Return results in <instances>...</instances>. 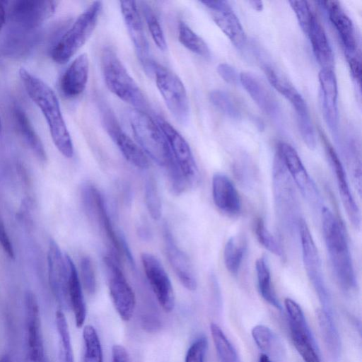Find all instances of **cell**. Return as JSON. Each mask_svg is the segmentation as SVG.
<instances>
[{"label":"cell","mask_w":362,"mask_h":362,"mask_svg":"<svg viewBox=\"0 0 362 362\" xmlns=\"http://www.w3.org/2000/svg\"><path fill=\"white\" fill-rule=\"evenodd\" d=\"M297 122L301 137L306 146L311 150L316 147V136L308 111L296 113Z\"/></svg>","instance_id":"44"},{"label":"cell","mask_w":362,"mask_h":362,"mask_svg":"<svg viewBox=\"0 0 362 362\" xmlns=\"http://www.w3.org/2000/svg\"><path fill=\"white\" fill-rule=\"evenodd\" d=\"M6 18V11L4 6V2L0 1V32L5 24Z\"/></svg>","instance_id":"52"},{"label":"cell","mask_w":362,"mask_h":362,"mask_svg":"<svg viewBox=\"0 0 362 362\" xmlns=\"http://www.w3.org/2000/svg\"><path fill=\"white\" fill-rule=\"evenodd\" d=\"M252 336L258 348L266 353L265 354H276V356L279 354L276 351L279 345V342L269 327L257 325L252 328Z\"/></svg>","instance_id":"39"},{"label":"cell","mask_w":362,"mask_h":362,"mask_svg":"<svg viewBox=\"0 0 362 362\" xmlns=\"http://www.w3.org/2000/svg\"><path fill=\"white\" fill-rule=\"evenodd\" d=\"M212 19L228 39L238 48L245 43L243 28L229 4L226 1H202Z\"/></svg>","instance_id":"19"},{"label":"cell","mask_w":362,"mask_h":362,"mask_svg":"<svg viewBox=\"0 0 362 362\" xmlns=\"http://www.w3.org/2000/svg\"><path fill=\"white\" fill-rule=\"evenodd\" d=\"M259 362H272L268 355L262 354L259 359Z\"/></svg>","instance_id":"54"},{"label":"cell","mask_w":362,"mask_h":362,"mask_svg":"<svg viewBox=\"0 0 362 362\" xmlns=\"http://www.w3.org/2000/svg\"><path fill=\"white\" fill-rule=\"evenodd\" d=\"M326 152L335 176L339 196L346 210L347 216L356 228L361 226V214L359 209L351 194L346 173L341 162L332 146L325 139Z\"/></svg>","instance_id":"21"},{"label":"cell","mask_w":362,"mask_h":362,"mask_svg":"<svg viewBox=\"0 0 362 362\" xmlns=\"http://www.w3.org/2000/svg\"><path fill=\"white\" fill-rule=\"evenodd\" d=\"M264 72L269 83L292 104L296 113L308 112L305 100L287 78L269 66H264Z\"/></svg>","instance_id":"30"},{"label":"cell","mask_w":362,"mask_h":362,"mask_svg":"<svg viewBox=\"0 0 362 362\" xmlns=\"http://www.w3.org/2000/svg\"><path fill=\"white\" fill-rule=\"evenodd\" d=\"M255 233L258 242L262 247L279 258L284 257V250L281 245L267 229L264 221L261 218H257L255 221Z\"/></svg>","instance_id":"41"},{"label":"cell","mask_w":362,"mask_h":362,"mask_svg":"<svg viewBox=\"0 0 362 362\" xmlns=\"http://www.w3.org/2000/svg\"><path fill=\"white\" fill-rule=\"evenodd\" d=\"M145 202L151 216L158 220L162 214V204L156 182L153 177L148 178L145 185Z\"/></svg>","instance_id":"43"},{"label":"cell","mask_w":362,"mask_h":362,"mask_svg":"<svg viewBox=\"0 0 362 362\" xmlns=\"http://www.w3.org/2000/svg\"><path fill=\"white\" fill-rule=\"evenodd\" d=\"M289 4L296 16L300 26L303 32L307 34L314 16L310 5L305 1H290Z\"/></svg>","instance_id":"46"},{"label":"cell","mask_w":362,"mask_h":362,"mask_svg":"<svg viewBox=\"0 0 362 362\" xmlns=\"http://www.w3.org/2000/svg\"><path fill=\"white\" fill-rule=\"evenodd\" d=\"M207 346V339L204 336L198 337L187 350L185 362H204Z\"/></svg>","instance_id":"47"},{"label":"cell","mask_w":362,"mask_h":362,"mask_svg":"<svg viewBox=\"0 0 362 362\" xmlns=\"http://www.w3.org/2000/svg\"><path fill=\"white\" fill-rule=\"evenodd\" d=\"M210 330L217 355L221 362H238L237 353L224 334L215 323L210 325Z\"/></svg>","instance_id":"37"},{"label":"cell","mask_w":362,"mask_h":362,"mask_svg":"<svg viewBox=\"0 0 362 362\" xmlns=\"http://www.w3.org/2000/svg\"><path fill=\"white\" fill-rule=\"evenodd\" d=\"M209 98L212 104L226 116L233 119L240 117L238 107L227 92L214 90L210 93Z\"/></svg>","instance_id":"42"},{"label":"cell","mask_w":362,"mask_h":362,"mask_svg":"<svg viewBox=\"0 0 362 362\" xmlns=\"http://www.w3.org/2000/svg\"><path fill=\"white\" fill-rule=\"evenodd\" d=\"M64 257L68 271L69 308L73 311L76 327L81 328L83 325L86 317V307L81 284L73 261L68 255H65Z\"/></svg>","instance_id":"27"},{"label":"cell","mask_w":362,"mask_h":362,"mask_svg":"<svg viewBox=\"0 0 362 362\" xmlns=\"http://www.w3.org/2000/svg\"><path fill=\"white\" fill-rule=\"evenodd\" d=\"M112 362H131L126 349L119 344H115L112 348Z\"/></svg>","instance_id":"51"},{"label":"cell","mask_w":362,"mask_h":362,"mask_svg":"<svg viewBox=\"0 0 362 362\" xmlns=\"http://www.w3.org/2000/svg\"><path fill=\"white\" fill-rule=\"evenodd\" d=\"M321 103L325 120L331 131H337L339 116L337 108V83L332 70L322 69L319 73Z\"/></svg>","instance_id":"26"},{"label":"cell","mask_w":362,"mask_h":362,"mask_svg":"<svg viewBox=\"0 0 362 362\" xmlns=\"http://www.w3.org/2000/svg\"><path fill=\"white\" fill-rule=\"evenodd\" d=\"M248 3L257 11H261L263 9V3L261 1H249Z\"/></svg>","instance_id":"53"},{"label":"cell","mask_w":362,"mask_h":362,"mask_svg":"<svg viewBox=\"0 0 362 362\" xmlns=\"http://www.w3.org/2000/svg\"><path fill=\"white\" fill-rule=\"evenodd\" d=\"M163 239L167 258L180 283L189 291L196 290L197 281L192 262L177 245L167 225L163 227Z\"/></svg>","instance_id":"20"},{"label":"cell","mask_w":362,"mask_h":362,"mask_svg":"<svg viewBox=\"0 0 362 362\" xmlns=\"http://www.w3.org/2000/svg\"><path fill=\"white\" fill-rule=\"evenodd\" d=\"M307 35H308L313 53L322 69L332 70L334 68V54L326 33L314 16Z\"/></svg>","instance_id":"28"},{"label":"cell","mask_w":362,"mask_h":362,"mask_svg":"<svg viewBox=\"0 0 362 362\" xmlns=\"http://www.w3.org/2000/svg\"><path fill=\"white\" fill-rule=\"evenodd\" d=\"M141 259L146 276L158 303L165 312L172 311L175 303V293L164 267L151 253H142Z\"/></svg>","instance_id":"14"},{"label":"cell","mask_w":362,"mask_h":362,"mask_svg":"<svg viewBox=\"0 0 362 362\" xmlns=\"http://www.w3.org/2000/svg\"><path fill=\"white\" fill-rule=\"evenodd\" d=\"M1 131V119H0V132Z\"/></svg>","instance_id":"56"},{"label":"cell","mask_w":362,"mask_h":362,"mask_svg":"<svg viewBox=\"0 0 362 362\" xmlns=\"http://www.w3.org/2000/svg\"><path fill=\"white\" fill-rule=\"evenodd\" d=\"M103 8L101 1H93L57 41L51 57L57 64H65L87 42L94 31Z\"/></svg>","instance_id":"6"},{"label":"cell","mask_w":362,"mask_h":362,"mask_svg":"<svg viewBox=\"0 0 362 362\" xmlns=\"http://www.w3.org/2000/svg\"><path fill=\"white\" fill-rule=\"evenodd\" d=\"M47 262L49 282L53 295L62 308H69L68 271L65 257L54 240L49 242Z\"/></svg>","instance_id":"18"},{"label":"cell","mask_w":362,"mask_h":362,"mask_svg":"<svg viewBox=\"0 0 362 362\" xmlns=\"http://www.w3.org/2000/svg\"><path fill=\"white\" fill-rule=\"evenodd\" d=\"M317 318L325 344L332 356L337 360L340 356L341 342L332 313L320 308L317 311Z\"/></svg>","instance_id":"31"},{"label":"cell","mask_w":362,"mask_h":362,"mask_svg":"<svg viewBox=\"0 0 362 362\" xmlns=\"http://www.w3.org/2000/svg\"><path fill=\"white\" fill-rule=\"evenodd\" d=\"M103 124L124 157L138 168L145 170L149 167L147 156L121 128L115 116L109 109L102 112Z\"/></svg>","instance_id":"17"},{"label":"cell","mask_w":362,"mask_h":362,"mask_svg":"<svg viewBox=\"0 0 362 362\" xmlns=\"http://www.w3.org/2000/svg\"><path fill=\"white\" fill-rule=\"evenodd\" d=\"M212 197L214 204L223 214L235 217L241 211V199L230 179L223 173L212 177Z\"/></svg>","instance_id":"22"},{"label":"cell","mask_w":362,"mask_h":362,"mask_svg":"<svg viewBox=\"0 0 362 362\" xmlns=\"http://www.w3.org/2000/svg\"><path fill=\"white\" fill-rule=\"evenodd\" d=\"M101 67L110 91L135 109L144 111L148 108L143 92L110 47H105L102 52Z\"/></svg>","instance_id":"4"},{"label":"cell","mask_w":362,"mask_h":362,"mask_svg":"<svg viewBox=\"0 0 362 362\" xmlns=\"http://www.w3.org/2000/svg\"><path fill=\"white\" fill-rule=\"evenodd\" d=\"M0 245L7 255L11 257H14V251L7 234L6 228L4 226L3 220L0 216Z\"/></svg>","instance_id":"50"},{"label":"cell","mask_w":362,"mask_h":362,"mask_svg":"<svg viewBox=\"0 0 362 362\" xmlns=\"http://www.w3.org/2000/svg\"><path fill=\"white\" fill-rule=\"evenodd\" d=\"M326 8L329 18L337 30L343 47L345 55L357 53V42L354 24L337 1H320Z\"/></svg>","instance_id":"25"},{"label":"cell","mask_w":362,"mask_h":362,"mask_svg":"<svg viewBox=\"0 0 362 362\" xmlns=\"http://www.w3.org/2000/svg\"><path fill=\"white\" fill-rule=\"evenodd\" d=\"M351 75L356 83L360 86L361 84V57L358 53L354 54L346 55Z\"/></svg>","instance_id":"49"},{"label":"cell","mask_w":362,"mask_h":362,"mask_svg":"<svg viewBox=\"0 0 362 362\" xmlns=\"http://www.w3.org/2000/svg\"><path fill=\"white\" fill-rule=\"evenodd\" d=\"M240 81L258 107L267 115L276 117L280 112L278 100L270 88L257 76L242 72Z\"/></svg>","instance_id":"23"},{"label":"cell","mask_w":362,"mask_h":362,"mask_svg":"<svg viewBox=\"0 0 362 362\" xmlns=\"http://www.w3.org/2000/svg\"><path fill=\"white\" fill-rule=\"evenodd\" d=\"M0 362H11V361L8 356L5 355L0 358Z\"/></svg>","instance_id":"55"},{"label":"cell","mask_w":362,"mask_h":362,"mask_svg":"<svg viewBox=\"0 0 362 362\" xmlns=\"http://www.w3.org/2000/svg\"><path fill=\"white\" fill-rule=\"evenodd\" d=\"M298 233L307 276L318 296L322 308L332 313L331 296L325 281L320 254L308 224L303 217L298 223Z\"/></svg>","instance_id":"7"},{"label":"cell","mask_w":362,"mask_h":362,"mask_svg":"<svg viewBox=\"0 0 362 362\" xmlns=\"http://www.w3.org/2000/svg\"><path fill=\"white\" fill-rule=\"evenodd\" d=\"M57 1L21 0L11 2L8 18L17 28L31 30L40 25L54 13Z\"/></svg>","instance_id":"13"},{"label":"cell","mask_w":362,"mask_h":362,"mask_svg":"<svg viewBox=\"0 0 362 362\" xmlns=\"http://www.w3.org/2000/svg\"><path fill=\"white\" fill-rule=\"evenodd\" d=\"M247 250V240L243 235L231 236L226 242L223 250V260L227 270L237 275L240 269Z\"/></svg>","instance_id":"32"},{"label":"cell","mask_w":362,"mask_h":362,"mask_svg":"<svg viewBox=\"0 0 362 362\" xmlns=\"http://www.w3.org/2000/svg\"><path fill=\"white\" fill-rule=\"evenodd\" d=\"M19 76L28 95L44 115L55 146L64 156L71 158L74 146L55 93L24 68L20 69Z\"/></svg>","instance_id":"2"},{"label":"cell","mask_w":362,"mask_h":362,"mask_svg":"<svg viewBox=\"0 0 362 362\" xmlns=\"http://www.w3.org/2000/svg\"><path fill=\"white\" fill-rule=\"evenodd\" d=\"M178 39L184 47L193 53L206 59L210 57L207 44L183 21L180 22L178 25Z\"/></svg>","instance_id":"35"},{"label":"cell","mask_w":362,"mask_h":362,"mask_svg":"<svg viewBox=\"0 0 362 362\" xmlns=\"http://www.w3.org/2000/svg\"><path fill=\"white\" fill-rule=\"evenodd\" d=\"M120 9L137 57L148 74H153V61L151 59L149 47L144 30L136 2L119 1Z\"/></svg>","instance_id":"15"},{"label":"cell","mask_w":362,"mask_h":362,"mask_svg":"<svg viewBox=\"0 0 362 362\" xmlns=\"http://www.w3.org/2000/svg\"><path fill=\"white\" fill-rule=\"evenodd\" d=\"M14 117L18 128L27 144L40 160H45L46 153L44 146L26 114L21 108H16Z\"/></svg>","instance_id":"34"},{"label":"cell","mask_w":362,"mask_h":362,"mask_svg":"<svg viewBox=\"0 0 362 362\" xmlns=\"http://www.w3.org/2000/svg\"><path fill=\"white\" fill-rule=\"evenodd\" d=\"M272 184L275 207L281 224L291 234L298 232L302 217L296 185L277 151L273 161Z\"/></svg>","instance_id":"5"},{"label":"cell","mask_w":362,"mask_h":362,"mask_svg":"<svg viewBox=\"0 0 362 362\" xmlns=\"http://www.w3.org/2000/svg\"><path fill=\"white\" fill-rule=\"evenodd\" d=\"M322 228L330 264L339 286L351 291L356 279L348 238L343 224L327 207L321 209Z\"/></svg>","instance_id":"3"},{"label":"cell","mask_w":362,"mask_h":362,"mask_svg":"<svg viewBox=\"0 0 362 362\" xmlns=\"http://www.w3.org/2000/svg\"><path fill=\"white\" fill-rule=\"evenodd\" d=\"M81 280L86 291L93 294L96 291L97 282L91 259L85 256L80 262Z\"/></svg>","instance_id":"45"},{"label":"cell","mask_w":362,"mask_h":362,"mask_svg":"<svg viewBox=\"0 0 362 362\" xmlns=\"http://www.w3.org/2000/svg\"><path fill=\"white\" fill-rule=\"evenodd\" d=\"M25 309L28 362H47L39 306L31 291H27L25 295Z\"/></svg>","instance_id":"16"},{"label":"cell","mask_w":362,"mask_h":362,"mask_svg":"<svg viewBox=\"0 0 362 362\" xmlns=\"http://www.w3.org/2000/svg\"><path fill=\"white\" fill-rule=\"evenodd\" d=\"M55 320L59 339V362H74L69 326L62 310L56 313Z\"/></svg>","instance_id":"36"},{"label":"cell","mask_w":362,"mask_h":362,"mask_svg":"<svg viewBox=\"0 0 362 362\" xmlns=\"http://www.w3.org/2000/svg\"><path fill=\"white\" fill-rule=\"evenodd\" d=\"M156 122L163 133L173 157L185 177L188 187H196L200 181V173L188 143L162 117L158 116Z\"/></svg>","instance_id":"9"},{"label":"cell","mask_w":362,"mask_h":362,"mask_svg":"<svg viewBox=\"0 0 362 362\" xmlns=\"http://www.w3.org/2000/svg\"><path fill=\"white\" fill-rule=\"evenodd\" d=\"M82 202L86 213L105 235L115 255L123 252V238L117 237L109 216L104 198L93 185L86 184L81 189Z\"/></svg>","instance_id":"12"},{"label":"cell","mask_w":362,"mask_h":362,"mask_svg":"<svg viewBox=\"0 0 362 362\" xmlns=\"http://www.w3.org/2000/svg\"><path fill=\"white\" fill-rule=\"evenodd\" d=\"M89 62L86 54L78 56L66 68L59 80L62 93L68 98L80 95L88 82Z\"/></svg>","instance_id":"24"},{"label":"cell","mask_w":362,"mask_h":362,"mask_svg":"<svg viewBox=\"0 0 362 362\" xmlns=\"http://www.w3.org/2000/svg\"><path fill=\"white\" fill-rule=\"evenodd\" d=\"M129 121L134 138L146 156L168 172L172 187L179 194L188 187L158 124L144 111L131 109Z\"/></svg>","instance_id":"1"},{"label":"cell","mask_w":362,"mask_h":362,"mask_svg":"<svg viewBox=\"0 0 362 362\" xmlns=\"http://www.w3.org/2000/svg\"><path fill=\"white\" fill-rule=\"evenodd\" d=\"M84 344L83 362H103V351L99 337L92 325L83 329Z\"/></svg>","instance_id":"38"},{"label":"cell","mask_w":362,"mask_h":362,"mask_svg":"<svg viewBox=\"0 0 362 362\" xmlns=\"http://www.w3.org/2000/svg\"><path fill=\"white\" fill-rule=\"evenodd\" d=\"M153 74L165 105L174 117L185 124L189 119V99L180 78L170 69L153 62Z\"/></svg>","instance_id":"8"},{"label":"cell","mask_w":362,"mask_h":362,"mask_svg":"<svg viewBox=\"0 0 362 362\" xmlns=\"http://www.w3.org/2000/svg\"><path fill=\"white\" fill-rule=\"evenodd\" d=\"M276 151L305 199L313 207L321 210L323 206L320 192L295 148L287 143L280 142L277 145Z\"/></svg>","instance_id":"10"},{"label":"cell","mask_w":362,"mask_h":362,"mask_svg":"<svg viewBox=\"0 0 362 362\" xmlns=\"http://www.w3.org/2000/svg\"><path fill=\"white\" fill-rule=\"evenodd\" d=\"M141 9L153 40L161 51H165L167 48L165 37L153 10L145 2H141Z\"/></svg>","instance_id":"40"},{"label":"cell","mask_w":362,"mask_h":362,"mask_svg":"<svg viewBox=\"0 0 362 362\" xmlns=\"http://www.w3.org/2000/svg\"><path fill=\"white\" fill-rule=\"evenodd\" d=\"M219 76L228 83L236 85L240 81V76L234 67L226 63H221L217 66Z\"/></svg>","instance_id":"48"},{"label":"cell","mask_w":362,"mask_h":362,"mask_svg":"<svg viewBox=\"0 0 362 362\" xmlns=\"http://www.w3.org/2000/svg\"><path fill=\"white\" fill-rule=\"evenodd\" d=\"M108 288L113 305L121 319L129 321L136 306L134 293L119 267L117 259L107 255L104 257Z\"/></svg>","instance_id":"11"},{"label":"cell","mask_w":362,"mask_h":362,"mask_svg":"<svg viewBox=\"0 0 362 362\" xmlns=\"http://www.w3.org/2000/svg\"><path fill=\"white\" fill-rule=\"evenodd\" d=\"M291 336L295 348L304 362H321L313 335L306 323H289Z\"/></svg>","instance_id":"29"},{"label":"cell","mask_w":362,"mask_h":362,"mask_svg":"<svg viewBox=\"0 0 362 362\" xmlns=\"http://www.w3.org/2000/svg\"><path fill=\"white\" fill-rule=\"evenodd\" d=\"M255 272L260 295L268 303L281 310V306L272 284L269 262L265 256H261L256 260Z\"/></svg>","instance_id":"33"}]
</instances>
